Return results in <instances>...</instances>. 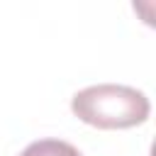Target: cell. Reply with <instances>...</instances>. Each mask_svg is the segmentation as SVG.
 <instances>
[{"label":"cell","mask_w":156,"mask_h":156,"mask_svg":"<svg viewBox=\"0 0 156 156\" xmlns=\"http://www.w3.org/2000/svg\"><path fill=\"white\" fill-rule=\"evenodd\" d=\"M73 115L98 129H129L136 124H144L151 112L149 98L132 88L119 83H98L78 90L71 98Z\"/></svg>","instance_id":"1"},{"label":"cell","mask_w":156,"mask_h":156,"mask_svg":"<svg viewBox=\"0 0 156 156\" xmlns=\"http://www.w3.org/2000/svg\"><path fill=\"white\" fill-rule=\"evenodd\" d=\"M20 156H83V154L63 139H39L24 146Z\"/></svg>","instance_id":"2"}]
</instances>
